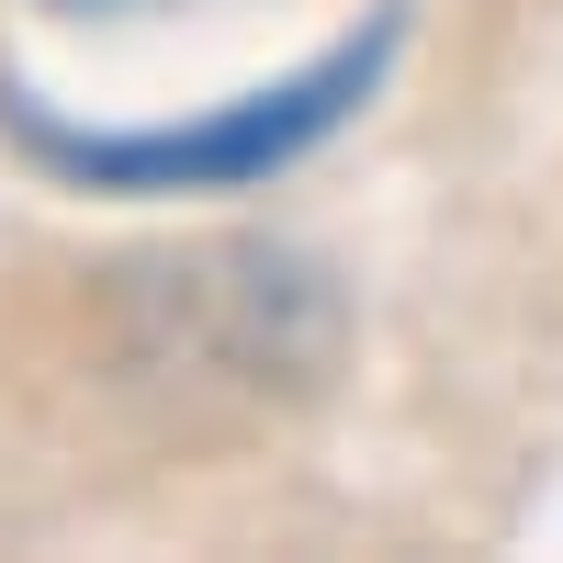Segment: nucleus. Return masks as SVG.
I'll return each instance as SVG.
<instances>
[{
	"label": "nucleus",
	"mask_w": 563,
	"mask_h": 563,
	"mask_svg": "<svg viewBox=\"0 0 563 563\" xmlns=\"http://www.w3.org/2000/svg\"><path fill=\"white\" fill-rule=\"evenodd\" d=\"M384 45H395V23H372L350 45H327L316 68H294L282 90H238V102H214L192 124H57L45 102H23V90H0V113H12V135L57 180H90V192H238L260 169H294L316 135L384 79Z\"/></svg>",
	"instance_id": "1"
},
{
	"label": "nucleus",
	"mask_w": 563,
	"mask_h": 563,
	"mask_svg": "<svg viewBox=\"0 0 563 563\" xmlns=\"http://www.w3.org/2000/svg\"><path fill=\"white\" fill-rule=\"evenodd\" d=\"M90 12H113V0H90Z\"/></svg>",
	"instance_id": "2"
}]
</instances>
